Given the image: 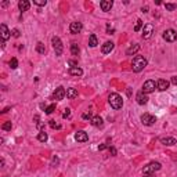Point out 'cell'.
<instances>
[{"label":"cell","mask_w":177,"mask_h":177,"mask_svg":"<svg viewBox=\"0 0 177 177\" xmlns=\"http://www.w3.org/2000/svg\"><path fill=\"white\" fill-rule=\"evenodd\" d=\"M147 67V60L141 56H136L132 61V68L134 72H141Z\"/></svg>","instance_id":"1"},{"label":"cell","mask_w":177,"mask_h":177,"mask_svg":"<svg viewBox=\"0 0 177 177\" xmlns=\"http://www.w3.org/2000/svg\"><path fill=\"white\" fill-rule=\"evenodd\" d=\"M108 102H109V105H111L113 109H121L122 105H123V100H122V97L119 96L118 93H112V94H109Z\"/></svg>","instance_id":"2"},{"label":"cell","mask_w":177,"mask_h":177,"mask_svg":"<svg viewBox=\"0 0 177 177\" xmlns=\"http://www.w3.org/2000/svg\"><path fill=\"white\" fill-rule=\"evenodd\" d=\"M51 43H53V48H54V51H56L57 56H61L62 51H64V46H62V42L58 36H54L51 39Z\"/></svg>","instance_id":"3"},{"label":"cell","mask_w":177,"mask_h":177,"mask_svg":"<svg viewBox=\"0 0 177 177\" xmlns=\"http://www.w3.org/2000/svg\"><path fill=\"white\" fill-rule=\"evenodd\" d=\"M161 169V163L159 162H151L148 163L147 166H144V169H143V173L144 174H152L154 172H157V170Z\"/></svg>","instance_id":"4"},{"label":"cell","mask_w":177,"mask_h":177,"mask_svg":"<svg viewBox=\"0 0 177 177\" xmlns=\"http://www.w3.org/2000/svg\"><path fill=\"white\" fill-rule=\"evenodd\" d=\"M163 39H165L166 42H169V43L174 42L177 39L176 31H174V29H166L165 32H163Z\"/></svg>","instance_id":"5"},{"label":"cell","mask_w":177,"mask_h":177,"mask_svg":"<svg viewBox=\"0 0 177 177\" xmlns=\"http://www.w3.org/2000/svg\"><path fill=\"white\" fill-rule=\"evenodd\" d=\"M155 88H158L155 82H154V80H147L144 85H143V93H145V94H149V93H152Z\"/></svg>","instance_id":"6"},{"label":"cell","mask_w":177,"mask_h":177,"mask_svg":"<svg viewBox=\"0 0 177 177\" xmlns=\"http://www.w3.org/2000/svg\"><path fill=\"white\" fill-rule=\"evenodd\" d=\"M141 122H143L145 126H151L157 122V118L152 116V115H149V113H144V115H141Z\"/></svg>","instance_id":"7"},{"label":"cell","mask_w":177,"mask_h":177,"mask_svg":"<svg viewBox=\"0 0 177 177\" xmlns=\"http://www.w3.org/2000/svg\"><path fill=\"white\" fill-rule=\"evenodd\" d=\"M82 29H83V25H82V22H79V21H75V22H72V24L69 25V31H71V33H73V35L80 33Z\"/></svg>","instance_id":"8"},{"label":"cell","mask_w":177,"mask_h":177,"mask_svg":"<svg viewBox=\"0 0 177 177\" xmlns=\"http://www.w3.org/2000/svg\"><path fill=\"white\" fill-rule=\"evenodd\" d=\"M0 33H1V40H8L10 36H11V32L8 31V28L6 26V24H1L0 25Z\"/></svg>","instance_id":"9"},{"label":"cell","mask_w":177,"mask_h":177,"mask_svg":"<svg viewBox=\"0 0 177 177\" xmlns=\"http://www.w3.org/2000/svg\"><path fill=\"white\" fill-rule=\"evenodd\" d=\"M67 96V91H65V88L64 87H57L56 88V91H54V94H53V97H54V100H62L64 97Z\"/></svg>","instance_id":"10"},{"label":"cell","mask_w":177,"mask_h":177,"mask_svg":"<svg viewBox=\"0 0 177 177\" xmlns=\"http://www.w3.org/2000/svg\"><path fill=\"white\" fill-rule=\"evenodd\" d=\"M75 140H76L78 143H86V141L88 140L87 133L83 132V130H80V132H76V133H75Z\"/></svg>","instance_id":"11"},{"label":"cell","mask_w":177,"mask_h":177,"mask_svg":"<svg viewBox=\"0 0 177 177\" xmlns=\"http://www.w3.org/2000/svg\"><path fill=\"white\" fill-rule=\"evenodd\" d=\"M154 33V26L151 24L148 25H144V29H143V37L144 39H149V37L152 36Z\"/></svg>","instance_id":"12"},{"label":"cell","mask_w":177,"mask_h":177,"mask_svg":"<svg viewBox=\"0 0 177 177\" xmlns=\"http://www.w3.org/2000/svg\"><path fill=\"white\" fill-rule=\"evenodd\" d=\"M169 82L165 80V79H159V80L157 82V87L158 90H161V91H166L167 88H169Z\"/></svg>","instance_id":"13"},{"label":"cell","mask_w":177,"mask_h":177,"mask_svg":"<svg viewBox=\"0 0 177 177\" xmlns=\"http://www.w3.org/2000/svg\"><path fill=\"white\" fill-rule=\"evenodd\" d=\"M136 100H137V102H138L140 105H144V104H147V102H148V97H147V94H145V93L140 91V93H137Z\"/></svg>","instance_id":"14"},{"label":"cell","mask_w":177,"mask_h":177,"mask_svg":"<svg viewBox=\"0 0 177 177\" xmlns=\"http://www.w3.org/2000/svg\"><path fill=\"white\" fill-rule=\"evenodd\" d=\"M113 46H115V44H113L112 42H105V43L102 44V47H101L102 54H108V53H111L113 50Z\"/></svg>","instance_id":"15"},{"label":"cell","mask_w":177,"mask_h":177,"mask_svg":"<svg viewBox=\"0 0 177 177\" xmlns=\"http://www.w3.org/2000/svg\"><path fill=\"white\" fill-rule=\"evenodd\" d=\"M113 3L111 1V0H102L100 3V7L102 11H111V8H112Z\"/></svg>","instance_id":"16"},{"label":"cell","mask_w":177,"mask_h":177,"mask_svg":"<svg viewBox=\"0 0 177 177\" xmlns=\"http://www.w3.org/2000/svg\"><path fill=\"white\" fill-rule=\"evenodd\" d=\"M29 7H31V3H29L28 0H20L18 1V8H20L21 11H28Z\"/></svg>","instance_id":"17"},{"label":"cell","mask_w":177,"mask_h":177,"mask_svg":"<svg viewBox=\"0 0 177 177\" xmlns=\"http://www.w3.org/2000/svg\"><path fill=\"white\" fill-rule=\"evenodd\" d=\"M69 75H72V76H82V75H83V71H82V68H79V67H71Z\"/></svg>","instance_id":"18"},{"label":"cell","mask_w":177,"mask_h":177,"mask_svg":"<svg viewBox=\"0 0 177 177\" xmlns=\"http://www.w3.org/2000/svg\"><path fill=\"white\" fill-rule=\"evenodd\" d=\"M161 143L163 145H174L176 144V138L174 137H162Z\"/></svg>","instance_id":"19"},{"label":"cell","mask_w":177,"mask_h":177,"mask_svg":"<svg viewBox=\"0 0 177 177\" xmlns=\"http://www.w3.org/2000/svg\"><path fill=\"white\" fill-rule=\"evenodd\" d=\"M91 125L96 126V127H102L104 126V121L100 116H94V118H91Z\"/></svg>","instance_id":"20"},{"label":"cell","mask_w":177,"mask_h":177,"mask_svg":"<svg viewBox=\"0 0 177 177\" xmlns=\"http://www.w3.org/2000/svg\"><path fill=\"white\" fill-rule=\"evenodd\" d=\"M67 97H68L69 100L76 98V97H78V90H76V88H73V87L68 88V90H67Z\"/></svg>","instance_id":"21"},{"label":"cell","mask_w":177,"mask_h":177,"mask_svg":"<svg viewBox=\"0 0 177 177\" xmlns=\"http://www.w3.org/2000/svg\"><path fill=\"white\" fill-rule=\"evenodd\" d=\"M138 50H140V46H138V44H133V46H130V47L126 50V54H127V56H133V54H136Z\"/></svg>","instance_id":"22"},{"label":"cell","mask_w":177,"mask_h":177,"mask_svg":"<svg viewBox=\"0 0 177 177\" xmlns=\"http://www.w3.org/2000/svg\"><path fill=\"white\" fill-rule=\"evenodd\" d=\"M97 44H98L97 36L96 35H90V37H88V46H90V47H96Z\"/></svg>","instance_id":"23"},{"label":"cell","mask_w":177,"mask_h":177,"mask_svg":"<svg viewBox=\"0 0 177 177\" xmlns=\"http://www.w3.org/2000/svg\"><path fill=\"white\" fill-rule=\"evenodd\" d=\"M79 51H80V50H79V46H78L76 43L71 44V54H72V56H78Z\"/></svg>","instance_id":"24"},{"label":"cell","mask_w":177,"mask_h":177,"mask_svg":"<svg viewBox=\"0 0 177 177\" xmlns=\"http://www.w3.org/2000/svg\"><path fill=\"white\" fill-rule=\"evenodd\" d=\"M48 136H47V133L46 132H40L39 134H37V140L42 141V143H44V141H47Z\"/></svg>","instance_id":"25"},{"label":"cell","mask_w":177,"mask_h":177,"mask_svg":"<svg viewBox=\"0 0 177 177\" xmlns=\"http://www.w3.org/2000/svg\"><path fill=\"white\" fill-rule=\"evenodd\" d=\"M36 51L39 53V54H44V53H46V47H44L43 43H40V42H39V43L36 44Z\"/></svg>","instance_id":"26"},{"label":"cell","mask_w":177,"mask_h":177,"mask_svg":"<svg viewBox=\"0 0 177 177\" xmlns=\"http://www.w3.org/2000/svg\"><path fill=\"white\" fill-rule=\"evenodd\" d=\"M54 111H56V104L48 105L47 108H46V113H48V115H50V113H53V112H54Z\"/></svg>","instance_id":"27"},{"label":"cell","mask_w":177,"mask_h":177,"mask_svg":"<svg viewBox=\"0 0 177 177\" xmlns=\"http://www.w3.org/2000/svg\"><path fill=\"white\" fill-rule=\"evenodd\" d=\"M11 127H12V125H11V122H10V121L4 122L3 126H1V129H3V130H11Z\"/></svg>","instance_id":"28"},{"label":"cell","mask_w":177,"mask_h":177,"mask_svg":"<svg viewBox=\"0 0 177 177\" xmlns=\"http://www.w3.org/2000/svg\"><path fill=\"white\" fill-rule=\"evenodd\" d=\"M165 7H166V10H169V11H173V10H176V4H173V3H166L165 4Z\"/></svg>","instance_id":"29"},{"label":"cell","mask_w":177,"mask_h":177,"mask_svg":"<svg viewBox=\"0 0 177 177\" xmlns=\"http://www.w3.org/2000/svg\"><path fill=\"white\" fill-rule=\"evenodd\" d=\"M10 67H11V69H15L17 67H18V61H17V58H11V61H10Z\"/></svg>","instance_id":"30"},{"label":"cell","mask_w":177,"mask_h":177,"mask_svg":"<svg viewBox=\"0 0 177 177\" xmlns=\"http://www.w3.org/2000/svg\"><path fill=\"white\" fill-rule=\"evenodd\" d=\"M141 26H143V21H141V20H137L136 26H134V31H136V32H138V31L141 29Z\"/></svg>","instance_id":"31"},{"label":"cell","mask_w":177,"mask_h":177,"mask_svg":"<svg viewBox=\"0 0 177 177\" xmlns=\"http://www.w3.org/2000/svg\"><path fill=\"white\" fill-rule=\"evenodd\" d=\"M33 3L36 4V6H46V4H47V1H46V0H33Z\"/></svg>","instance_id":"32"},{"label":"cell","mask_w":177,"mask_h":177,"mask_svg":"<svg viewBox=\"0 0 177 177\" xmlns=\"http://www.w3.org/2000/svg\"><path fill=\"white\" fill-rule=\"evenodd\" d=\"M11 35L14 37H20V31H18V29H12L11 31Z\"/></svg>","instance_id":"33"},{"label":"cell","mask_w":177,"mask_h":177,"mask_svg":"<svg viewBox=\"0 0 177 177\" xmlns=\"http://www.w3.org/2000/svg\"><path fill=\"white\" fill-rule=\"evenodd\" d=\"M82 118H83V119H90V121H91V115H90V112H85L83 115H82Z\"/></svg>","instance_id":"34"},{"label":"cell","mask_w":177,"mask_h":177,"mask_svg":"<svg viewBox=\"0 0 177 177\" xmlns=\"http://www.w3.org/2000/svg\"><path fill=\"white\" fill-rule=\"evenodd\" d=\"M50 126H51V127H56V129H61V125L54 123V121H50Z\"/></svg>","instance_id":"35"},{"label":"cell","mask_w":177,"mask_h":177,"mask_svg":"<svg viewBox=\"0 0 177 177\" xmlns=\"http://www.w3.org/2000/svg\"><path fill=\"white\" fill-rule=\"evenodd\" d=\"M69 115H71V112H69V109H65V112L62 113V118H69Z\"/></svg>","instance_id":"36"},{"label":"cell","mask_w":177,"mask_h":177,"mask_svg":"<svg viewBox=\"0 0 177 177\" xmlns=\"http://www.w3.org/2000/svg\"><path fill=\"white\" fill-rule=\"evenodd\" d=\"M109 152H111L113 157H115V155H116V148H113V147H109Z\"/></svg>","instance_id":"37"},{"label":"cell","mask_w":177,"mask_h":177,"mask_svg":"<svg viewBox=\"0 0 177 177\" xmlns=\"http://www.w3.org/2000/svg\"><path fill=\"white\" fill-rule=\"evenodd\" d=\"M105 148H108V144H101L100 147H98V149H100V151H104Z\"/></svg>","instance_id":"38"},{"label":"cell","mask_w":177,"mask_h":177,"mask_svg":"<svg viewBox=\"0 0 177 177\" xmlns=\"http://www.w3.org/2000/svg\"><path fill=\"white\" fill-rule=\"evenodd\" d=\"M172 83L177 86V76H173V78H172Z\"/></svg>","instance_id":"39"},{"label":"cell","mask_w":177,"mask_h":177,"mask_svg":"<svg viewBox=\"0 0 177 177\" xmlns=\"http://www.w3.org/2000/svg\"><path fill=\"white\" fill-rule=\"evenodd\" d=\"M69 65H78L76 61H69Z\"/></svg>","instance_id":"40"},{"label":"cell","mask_w":177,"mask_h":177,"mask_svg":"<svg viewBox=\"0 0 177 177\" xmlns=\"http://www.w3.org/2000/svg\"><path fill=\"white\" fill-rule=\"evenodd\" d=\"M148 11V7H143V12H147Z\"/></svg>","instance_id":"41"},{"label":"cell","mask_w":177,"mask_h":177,"mask_svg":"<svg viewBox=\"0 0 177 177\" xmlns=\"http://www.w3.org/2000/svg\"><path fill=\"white\" fill-rule=\"evenodd\" d=\"M144 177H154L152 174H144Z\"/></svg>","instance_id":"42"}]
</instances>
